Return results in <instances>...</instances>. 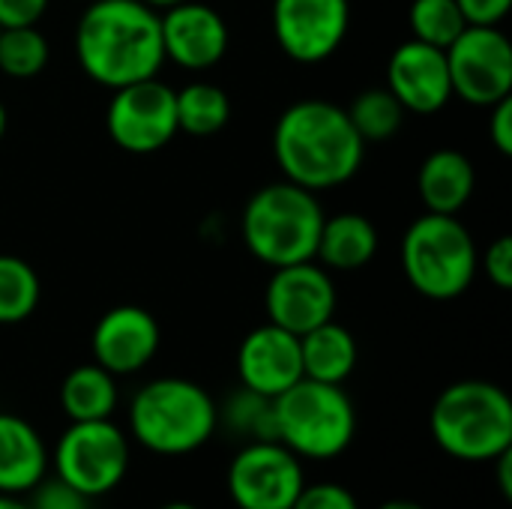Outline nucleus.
I'll use <instances>...</instances> for the list:
<instances>
[{
  "instance_id": "1",
  "label": "nucleus",
  "mask_w": 512,
  "mask_h": 509,
  "mask_svg": "<svg viewBox=\"0 0 512 509\" xmlns=\"http://www.w3.org/2000/svg\"><path fill=\"white\" fill-rule=\"evenodd\" d=\"M75 57L108 90L156 78L165 63L159 12L144 0H90L75 27Z\"/></svg>"
},
{
  "instance_id": "2",
  "label": "nucleus",
  "mask_w": 512,
  "mask_h": 509,
  "mask_svg": "<svg viewBox=\"0 0 512 509\" xmlns=\"http://www.w3.org/2000/svg\"><path fill=\"white\" fill-rule=\"evenodd\" d=\"M366 141L357 135L345 108L327 99L288 105L273 129V156L285 180L324 192L348 183L363 165Z\"/></svg>"
},
{
  "instance_id": "3",
  "label": "nucleus",
  "mask_w": 512,
  "mask_h": 509,
  "mask_svg": "<svg viewBox=\"0 0 512 509\" xmlns=\"http://www.w3.org/2000/svg\"><path fill=\"white\" fill-rule=\"evenodd\" d=\"M216 429L219 405L189 378H153L129 402V435L153 456H192Z\"/></svg>"
},
{
  "instance_id": "4",
  "label": "nucleus",
  "mask_w": 512,
  "mask_h": 509,
  "mask_svg": "<svg viewBox=\"0 0 512 509\" xmlns=\"http://www.w3.org/2000/svg\"><path fill=\"white\" fill-rule=\"evenodd\" d=\"M429 432L441 453L459 462H492L512 447V402L492 381H456L438 393Z\"/></svg>"
},
{
  "instance_id": "5",
  "label": "nucleus",
  "mask_w": 512,
  "mask_h": 509,
  "mask_svg": "<svg viewBox=\"0 0 512 509\" xmlns=\"http://www.w3.org/2000/svg\"><path fill=\"white\" fill-rule=\"evenodd\" d=\"M324 207L315 192L282 180L258 189L243 210V243L267 267L315 261Z\"/></svg>"
},
{
  "instance_id": "6",
  "label": "nucleus",
  "mask_w": 512,
  "mask_h": 509,
  "mask_svg": "<svg viewBox=\"0 0 512 509\" xmlns=\"http://www.w3.org/2000/svg\"><path fill=\"white\" fill-rule=\"evenodd\" d=\"M276 441L312 462L339 459L357 435V411L339 384L300 378L273 399Z\"/></svg>"
},
{
  "instance_id": "7",
  "label": "nucleus",
  "mask_w": 512,
  "mask_h": 509,
  "mask_svg": "<svg viewBox=\"0 0 512 509\" xmlns=\"http://www.w3.org/2000/svg\"><path fill=\"white\" fill-rule=\"evenodd\" d=\"M402 270L417 294L441 303L456 300L480 270L477 243L456 216L426 210L402 237Z\"/></svg>"
},
{
  "instance_id": "8",
  "label": "nucleus",
  "mask_w": 512,
  "mask_h": 509,
  "mask_svg": "<svg viewBox=\"0 0 512 509\" xmlns=\"http://www.w3.org/2000/svg\"><path fill=\"white\" fill-rule=\"evenodd\" d=\"M129 462V438L111 420L69 423L51 453L54 477H60L90 501L114 492L126 480Z\"/></svg>"
},
{
  "instance_id": "9",
  "label": "nucleus",
  "mask_w": 512,
  "mask_h": 509,
  "mask_svg": "<svg viewBox=\"0 0 512 509\" xmlns=\"http://www.w3.org/2000/svg\"><path fill=\"white\" fill-rule=\"evenodd\" d=\"M237 509H291L306 486L303 459L279 441H246L225 474Z\"/></svg>"
},
{
  "instance_id": "10",
  "label": "nucleus",
  "mask_w": 512,
  "mask_h": 509,
  "mask_svg": "<svg viewBox=\"0 0 512 509\" xmlns=\"http://www.w3.org/2000/svg\"><path fill=\"white\" fill-rule=\"evenodd\" d=\"M453 93L477 108H492L512 93V45L504 30L468 24L444 48Z\"/></svg>"
},
{
  "instance_id": "11",
  "label": "nucleus",
  "mask_w": 512,
  "mask_h": 509,
  "mask_svg": "<svg viewBox=\"0 0 512 509\" xmlns=\"http://www.w3.org/2000/svg\"><path fill=\"white\" fill-rule=\"evenodd\" d=\"M105 126L111 141L126 153L147 156L162 150L180 132L174 90L156 78L117 87L105 111Z\"/></svg>"
},
{
  "instance_id": "12",
  "label": "nucleus",
  "mask_w": 512,
  "mask_h": 509,
  "mask_svg": "<svg viewBox=\"0 0 512 509\" xmlns=\"http://www.w3.org/2000/svg\"><path fill=\"white\" fill-rule=\"evenodd\" d=\"M348 0H273V33L279 48L297 63H321L348 36Z\"/></svg>"
},
{
  "instance_id": "13",
  "label": "nucleus",
  "mask_w": 512,
  "mask_h": 509,
  "mask_svg": "<svg viewBox=\"0 0 512 509\" xmlns=\"http://www.w3.org/2000/svg\"><path fill=\"white\" fill-rule=\"evenodd\" d=\"M264 309L270 324L303 336L333 318L336 285L330 273L315 261L273 267V276L264 291Z\"/></svg>"
},
{
  "instance_id": "14",
  "label": "nucleus",
  "mask_w": 512,
  "mask_h": 509,
  "mask_svg": "<svg viewBox=\"0 0 512 509\" xmlns=\"http://www.w3.org/2000/svg\"><path fill=\"white\" fill-rule=\"evenodd\" d=\"M162 333L156 318L141 306H114L108 309L90 336L93 363H99L105 372L117 375H135L141 372L159 351Z\"/></svg>"
},
{
  "instance_id": "15",
  "label": "nucleus",
  "mask_w": 512,
  "mask_h": 509,
  "mask_svg": "<svg viewBox=\"0 0 512 509\" xmlns=\"http://www.w3.org/2000/svg\"><path fill=\"white\" fill-rule=\"evenodd\" d=\"M162 21V48L165 60L201 72L216 66L228 51V24L225 18L198 0H183L168 6Z\"/></svg>"
},
{
  "instance_id": "16",
  "label": "nucleus",
  "mask_w": 512,
  "mask_h": 509,
  "mask_svg": "<svg viewBox=\"0 0 512 509\" xmlns=\"http://www.w3.org/2000/svg\"><path fill=\"white\" fill-rule=\"evenodd\" d=\"M387 90L399 99L405 111L414 114L441 111L453 96L447 54L417 39L402 42L387 63Z\"/></svg>"
},
{
  "instance_id": "17",
  "label": "nucleus",
  "mask_w": 512,
  "mask_h": 509,
  "mask_svg": "<svg viewBox=\"0 0 512 509\" xmlns=\"http://www.w3.org/2000/svg\"><path fill=\"white\" fill-rule=\"evenodd\" d=\"M237 378L240 387L276 399L303 378L300 336L270 321L264 327H255L237 348Z\"/></svg>"
},
{
  "instance_id": "18",
  "label": "nucleus",
  "mask_w": 512,
  "mask_h": 509,
  "mask_svg": "<svg viewBox=\"0 0 512 509\" xmlns=\"http://www.w3.org/2000/svg\"><path fill=\"white\" fill-rule=\"evenodd\" d=\"M48 465V447L33 423L0 414V495H27L48 474Z\"/></svg>"
},
{
  "instance_id": "19",
  "label": "nucleus",
  "mask_w": 512,
  "mask_h": 509,
  "mask_svg": "<svg viewBox=\"0 0 512 509\" xmlns=\"http://www.w3.org/2000/svg\"><path fill=\"white\" fill-rule=\"evenodd\" d=\"M477 174L465 153L459 150H435L423 159L417 171V189L429 213L456 216L474 195Z\"/></svg>"
},
{
  "instance_id": "20",
  "label": "nucleus",
  "mask_w": 512,
  "mask_h": 509,
  "mask_svg": "<svg viewBox=\"0 0 512 509\" xmlns=\"http://www.w3.org/2000/svg\"><path fill=\"white\" fill-rule=\"evenodd\" d=\"M378 252V231L363 213H336L324 216L321 237L315 258L324 264V270H360L366 267Z\"/></svg>"
},
{
  "instance_id": "21",
  "label": "nucleus",
  "mask_w": 512,
  "mask_h": 509,
  "mask_svg": "<svg viewBox=\"0 0 512 509\" xmlns=\"http://www.w3.org/2000/svg\"><path fill=\"white\" fill-rule=\"evenodd\" d=\"M300 363L303 378L342 387L357 369V342L342 324L330 318L300 336Z\"/></svg>"
},
{
  "instance_id": "22",
  "label": "nucleus",
  "mask_w": 512,
  "mask_h": 509,
  "mask_svg": "<svg viewBox=\"0 0 512 509\" xmlns=\"http://www.w3.org/2000/svg\"><path fill=\"white\" fill-rule=\"evenodd\" d=\"M117 399V381L99 363L75 366L60 384V408L69 423L111 420V414L117 411Z\"/></svg>"
},
{
  "instance_id": "23",
  "label": "nucleus",
  "mask_w": 512,
  "mask_h": 509,
  "mask_svg": "<svg viewBox=\"0 0 512 509\" xmlns=\"http://www.w3.org/2000/svg\"><path fill=\"white\" fill-rule=\"evenodd\" d=\"M177 105V129L207 138L228 126L231 120V99L219 84L192 81L183 90H174Z\"/></svg>"
},
{
  "instance_id": "24",
  "label": "nucleus",
  "mask_w": 512,
  "mask_h": 509,
  "mask_svg": "<svg viewBox=\"0 0 512 509\" xmlns=\"http://www.w3.org/2000/svg\"><path fill=\"white\" fill-rule=\"evenodd\" d=\"M42 297L36 270L15 255H0V324L27 321Z\"/></svg>"
},
{
  "instance_id": "25",
  "label": "nucleus",
  "mask_w": 512,
  "mask_h": 509,
  "mask_svg": "<svg viewBox=\"0 0 512 509\" xmlns=\"http://www.w3.org/2000/svg\"><path fill=\"white\" fill-rule=\"evenodd\" d=\"M348 117H351L357 135L369 144V141L393 138L405 123V108L387 87H372V90H363L351 102Z\"/></svg>"
},
{
  "instance_id": "26",
  "label": "nucleus",
  "mask_w": 512,
  "mask_h": 509,
  "mask_svg": "<svg viewBox=\"0 0 512 509\" xmlns=\"http://www.w3.org/2000/svg\"><path fill=\"white\" fill-rule=\"evenodd\" d=\"M219 423H225L228 432L246 441H276L273 399L246 387L228 396L225 408H219Z\"/></svg>"
},
{
  "instance_id": "27",
  "label": "nucleus",
  "mask_w": 512,
  "mask_h": 509,
  "mask_svg": "<svg viewBox=\"0 0 512 509\" xmlns=\"http://www.w3.org/2000/svg\"><path fill=\"white\" fill-rule=\"evenodd\" d=\"M408 27H411V39L444 51L459 39L468 21L456 0H414L408 9Z\"/></svg>"
},
{
  "instance_id": "28",
  "label": "nucleus",
  "mask_w": 512,
  "mask_h": 509,
  "mask_svg": "<svg viewBox=\"0 0 512 509\" xmlns=\"http://www.w3.org/2000/svg\"><path fill=\"white\" fill-rule=\"evenodd\" d=\"M48 63V39L30 27H0V72L18 81L36 78Z\"/></svg>"
},
{
  "instance_id": "29",
  "label": "nucleus",
  "mask_w": 512,
  "mask_h": 509,
  "mask_svg": "<svg viewBox=\"0 0 512 509\" xmlns=\"http://www.w3.org/2000/svg\"><path fill=\"white\" fill-rule=\"evenodd\" d=\"M27 507L30 509H90V498H84L78 489L63 483L60 477H42L30 492H27Z\"/></svg>"
},
{
  "instance_id": "30",
  "label": "nucleus",
  "mask_w": 512,
  "mask_h": 509,
  "mask_svg": "<svg viewBox=\"0 0 512 509\" xmlns=\"http://www.w3.org/2000/svg\"><path fill=\"white\" fill-rule=\"evenodd\" d=\"M291 509H360L354 492L339 483H306Z\"/></svg>"
},
{
  "instance_id": "31",
  "label": "nucleus",
  "mask_w": 512,
  "mask_h": 509,
  "mask_svg": "<svg viewBox=\"0 0 512 509\" xmlns=\"http://www.w3.org/2000/svg\"><path fill=\"white\" fill-rule=\"evenodd\" d=\"M483 270H486V276H489V282H492L495 288L510 291L512 288V237L510 234L498 237V240L486 249V255H483Z\"/></svg>"
},
{
  "instance_id": "32",
  "label": "nucleus",
  "mask_w": 512,
  "mask_h": 509,
  "mask_svg": "<svg viewBox=\"0 0 512 509\" xmlns=\"http://www.w3.org/2000/svg\"><path fill=\"white\" fill-rule=\"evenodd\" d=\"M465 21L477 27H498L512 9V0H456Z\"/></svg>"
},
{
  "instance_id": "33",
  "label": "nucleus",
  "mask_w": 512,
  "mask_h": 509,
  "mask_svg": "<svg viewBox=\"0 0 512 509\" xmlns=\"http://www.w3.org/2000/svg\"><path fill=\"white\" fill-rule=\"evenodd\" d=\"M48 9V0H0V27H30Z\"/></svg>"
},
{
  "instance_id": "34",
  "label": "nucleus",
  "mask_w": 512,
  "mask_h": 509,
  "mask_svg": "<svg viewBox=\"0 0 512 509\" xmlns=\"http://www.w3.org/2000/svg\"><path fill=\"white\" fill-rule=\"evenodd\" d=\"M489 138L501 156H512V96H504L492 105L489 117Z\"/></svg>"
},
{
  "instance_id": "35",
  "label": "nucleus",
  "mask_w": 512,
  "mask_h": 509,
  "mask_svg": "<svg viewBox=\"0 0 512 509\" xmlns=\"http://www.w3.org/2000/svg\"><path fill=\"white\" fill-rule=\"evenodd\" d=\"M495 465V474H498V489H501V498L510 501L512 498V447L507 453H501L498 459H492Z\"/></svg>"
},
{
  "instance_id": "36",
  "label": "nucleus",
  "mask_w": 512,
  "mask_h": 509,
  "mask_svg": "<svg viewBox=\"0 0 512 509\" xmlns=\"http://www.w3.org/2000/svg\"><path fill=\"white\" fill-rule=\"evenodd\" d=\"M0 509H30L18 495H0Z\"/></svg>"
},
{
  "instance_id": "37",
  "label": "nucleus",
  "mask_w": 512,
  "mask_h": 509,
  "mask_svg": "<svg viewBox=\"0 0 512 509\" xmlns=\"http://www.w3.org/2000/svg\"><path fill=\"white\" fill-rule=\"evenodd\" d=\"M378 509H426V507H420L417 501H402V498H399V501H387V504H381Z\"/></svg>"
},
{
  "instance_id": "38",
  "label": "nucleus",
  "mask_w": 512,
  "mask_h": 509,
  "mask_svg": "<svg viewBox=\"0 0 512 509\" xmlns=\"http://www.w3.org/2000/svg\"><path fill=\"white\" fill-rule=\"evenodd\" d=\"M147 6H153V9H168V6H177V3H183V0H144Z\"/></svg>"
},
{
  "instance_id": "39",
  "label": "nucleus",
  "mask_w": 512,
  "mask_h": 509,
  "mask_svg": "<svg viewBox=\"0 0 512 509\" xmlns=\"http://www.w3.org/2000/svg\"><path fill=\"white\" fill-rule=\"evenodd\" d=\"M159 509H201V507H195V504H189V501H171V504H162Z\"/></svg>"
},
{
  "instance_id": "40",
  "label": "nucleus",
  "mask_w": 512,
  "mask_h": 509,
  "mask_svg": "<svg viewBox=\"0 0 512 509\" xmlns=\"http://www.w3.org/2000/svg\"><path fill=\"white\" fill-rule=\"evenodd\" d=\"M6 120H9V117H6V108H3V102H0V138L6 135Z\"/></svg>"
},
{
  "instance_id": "41",
  "label": "nucleus",
  "mask_w": 512,
  "mask_h": 509,
  "mask_svg": "<svg viewBox=\"0 0 512 509\" xmlns=\"http://www.w3.org/2000/svg\"><path fill=\"white\" fill-rule=\"evenodd\" d=\"M87 3H90V0H87Z\"/></svg>"
}]
</instances>
